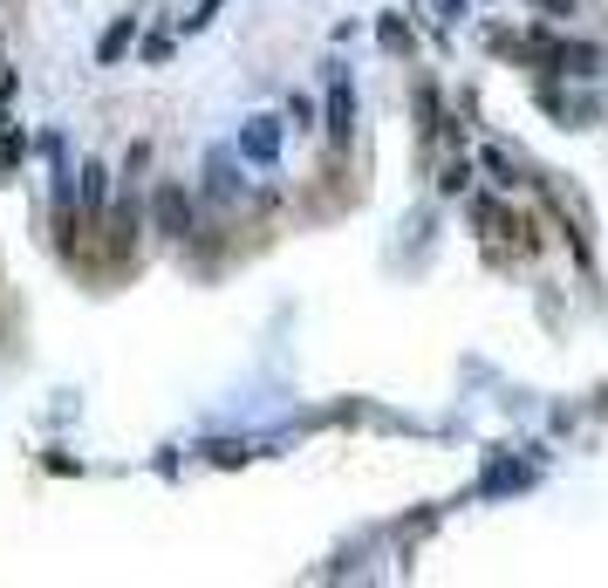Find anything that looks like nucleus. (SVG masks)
<instances>
[{"instance_id": "1", "label": "nucleus", "mask_w": 608, "mask_h": 588, "mask_svg": "<svg viewBox=\"0 0 608 588\" xmlns=\"http://www.w3.org/2000/svg\"><path fill=\"white\" fill-rule=\"evenodd\" d=\"M151 219H157V233H165V240H185V233H192V199H185V185H157V192H151Z\"/></svg>"}, {"instance_id": "2", "label": "nucleus", "mask_w": 608, "mask_h": 588, "mask_svg": "<svg viewBox=\"0 0 608 588\" xmlns=\"http://www.w3.org/2000/svg\"><path fill=\"white\" fill-rule=\"evenodd\" d=\"M239 151H247L254 165H267L274 151H280V116H254V124L239 131Z\"/></svg>"}, {"instance_id": "3", "label": "nucleus", "mask_w": 608, "mask_h": 588, "mask_svg": "<svg viewBox=\"0 0 608 588\" xmlns=\"http://www.w3.org/2000/svg\"><path fill=\"white\" fill-rule=\"evenodd\" d=\"M355 131V90H349V75H336V83H329V137L342 144Z\"/></svg>"}, {"instance_id": "4", "label": "nucleus", "mask_w": 608, "mask_h": 588, "mask_svg": "<svg viewBox=\"0 0 608 588\" xmlns=\"http://www.w3.org/2000/svg\"><path fill=\"white\" fill-rule=\"evenodd\" d=\"M206 178H213V199H233V192H239V172H233V158H213V165H206Z\"/></svg>"}, {"instance_id": "5", "label": "nucleus", "mask_w": 608, "mask_h": 588, "mask_svg": "<svg viewBox=\"0 0 608 588\" xmlns=\"http://www.w3.org/2000/svg\"><path fill=\"white\" fill-rule=\"evenodd\" d=\"M103 192H110V172H103V165H83V206H90V213L103 206Z\"/></svg>"}, {"instance_id": "6", "label": "nucleus", "mask_w": 608, "mask_h": 588, "mask_svg": "<svg viewBox=\"0 0 608 588\" xmlns=\"http://www.w3.org/2000/svg\"><path fill=\"white\" fill-rule=\"evenodd\" d=\"M14 165H21V131L0 116V172H14Z\"/></svg>"}, {"instance_id": "7", "label": "nucleus", "mask_w": 608, "mask_h": 588, "mask_svg": "<svg viewBox=\"0 0 608 588\" xmlns=\"http://www.w3.org/2000/svg\"><path fill=\"white\" fill-rule=\"evenodd\" d=\"M485 178H493L499 192H513V165H506V151H485Z\"/></svg>"}, {"instance_id": "8", "label": "nucleus", "mask_w": 608, "mask_h": 588, "mask_svg": "<svg viewBox=\"0 0 608 588\" xmlns=\"http://www.w3.org/2000/svg\"><path fill=\"white\" fill-rule=\"evenodd\" d=\"M526 8H540L547 21H575V14H581V0H526Z\"/></svg>"}, {"instance_id": "9", "label": "nucleus", "mask_w": 608, "mask_h": 588, "mask_svg": "<svg viewBox=\"0 0 608 588\" xmlns=\"http://www.w3.org/2000/svg\"><path fill=\"white\" fill-rule=\"evenodd\" d=\"M124 42H131V21H116V28L103 34V62H110V55H124Z\"/></svg>"}, {"instance_id": "10", "label": "nucleus", "mask_w": 608, "mask_h": 588, "mask_svg": "<svg viewBox=\"0 0 608 588\" xmlns=\"http://www.w3.org/2000/svg\"><path fill=\"white\" fill-rule=\"evenodd\" d=\"M8 90H14V75H8V69H0V96H8Z\"/></svg>"}]
</instances>
